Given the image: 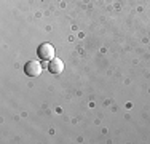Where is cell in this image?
Returning a JSON list of instances; mask_svg holds the SVG:
<instances>
[{"label": "cell", "instance_id": "obj_1", "mask_svg": "<svg viewBox=\"0 0 150 144\" xmlns=\"http://www.w3.org/2000/svg\"><path fill=\"white\" fill-rule=\"evenodd\" d=\"M24 72H26V75H29V77H38V75L42 74V64L35 59L27 61L26 66H24Z\"/></svg>", "mask_w": 150, "mask_h": 144}, {"label": "cell", "instance_id": "obj_2", "mask_svg": "<svg viewBox=\"0 0 150 144\" xmlns=\"http://www.w3.org/2000/svg\"><path fill=\"white\" fill-rule=\"evenodd\" d=\"M37 53H38V56H40L42 59H45V61L53 59V58H54V46H53L51 43H48V42L42 43V45L38 46Z\"/></svg>", "mask_w": 150, "mask_h": 144}, {"label": "cell", "instance_id": "obj_3", "mask_svg": "<svg viewBox=\"0 0 150 144\" xmlns=\"http://www.w3.org/2000/svg\"><path fill=\"white\" fill-rule=\"evenodd\" d=\"M64 69V64L62 61L58 59V58H53V59H50V64H48V71L51 72V74H61Z\"/></svg>", "mask_w": 150, "mask_h": 144}]
</instances>
